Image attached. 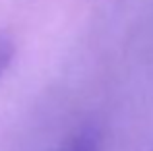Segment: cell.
Wrapping results in <instances>:
<instances>
[{"label":"cell","mask_w":153,"mask_h":151,"mask_svg":"<svg viewBox=\"0 0 153 151\" xmlns=\"http://www.w3.org/2000/svg\"><path fill=\"white\" fill-rule=\"evenodd\" d=\"M101 149V136L97 128L87 126L76 132L72 138H68L56 151H99Z\"/></svg>","instance_id":"6da1fadb"},{"label":"cell","mask_w":153,"mask_h":151,"mask_svg":"<svg viewBox=\"0 0 153 151\" xmlns=\"http://www.w3.org/2000/svg\"><path fill=\"white\" fill-rule=\"evenodd\" d=\"M12 58H14V45H12V41L6 37H0V76L6 72Z\"/></svg>","instance_id":"7a4b0ae2"}]
</instances>
